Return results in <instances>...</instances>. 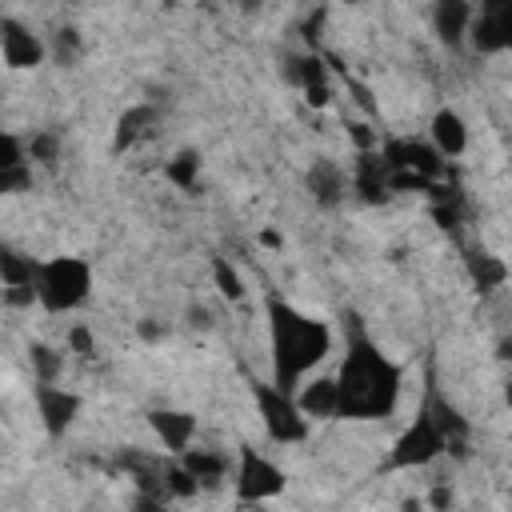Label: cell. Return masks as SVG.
Wrapping results in <instances>:
<instances>
[{"label": "cell", "instance_id": "6da1fadb", "mask_svg": "<svg viewBox=\"0 0 512 512\" xmlns=\"http://www.w3.org/2000/svg\"><path fill=\"white\" fill-rule=\"evenodd\" d=\"M396 372L392 364L372 352V348H356L336 380V392H340V404L336 412H352V416H384L392 396H396Z\"/></svg>", "mask_w": 512, "mask_h": 512}, {"label": "cell", "instance_id": "7a4b0ae2", "mask_svg": "<svg viewBox=\"0 0 512 512\" xmlns=\"http://www.w3.org/2000/svg\"><path fill=\"white\" fill-rule=\"evenodd\" d=\"M272 348H276V376H280V388H292V380L308 368H316L324 360V348H328V332L320 320H308V316H296L288 308H276V320H272Z\"/></svg>", "mask_w": 512, "mask_h": 512}, {"label": "cell", "instance_id": "3957f363", "mask_svg": "<svg viewBox=\"0 0 512 512\" xmlns=\"http://www.w3.org/2000/svg\"><path fill=\"white\" fill-rule=\"evenodd\" d=\"M88 264L76 260V256H56L48 264L36 268V300L48 308V312H64V308H76L84 296H88Z\"/></svg>", "mask_w": 512, "mask_h": 512}, {"label": "cell", "instance_id": "277c9868", "mask_svg": "<svg viewBox=\"0 0 512 512\" xmlns=\"http://www.w3.org/2000/svg\"><path fill=\"white\" fill-rule=\"evenodd\" d=\"M256 400H260V420L268 428L272 440L280 444H296L304 440L308 424H304V412L296 408V400L288 396V388H272V384H256Z\"/></svg>", "mask_w": 512, "mask_h": 512}, {"label": "cell", "instance_id": "5b68a950", "mask_svg": "<svg viewBox=\"0 0 512 512\" xmlns=\"http://www.w3.org/2000/svg\"><path fill=\"white\" fill-rule=\"evenodd\" d=\"M448 448V436L440 432V424L432 420V412H420L416 416V424L396 440V452H392V464H416V468H424L428 460H436L440 452Z\"/></svg>", "mask_w": 512, "mask_h": 512}, {"label": "cell", "instance_id": "8992f818", "mask_svg": "<svg viewBox=\"0 0 512 512\" xmlns=\"http://www.w3.org/2000/svg\"><path fill=\"white\" fill-rule=\"evenodd\" d=\"M0 60L8 68H36L44 64V40L20 20H0Z\"/></svg>", "mask_w": 512, "mask_h": 512}, {"label": "cell", "instance_id": "52a82bcc", "mask_svg": "<svg viewBox=\"0 0 512 512\" xmlns=\"http://www.w3.org/2000/svg\"><path fill=\"white\" fill-rule=\"evenodd\" d=\"M236 488H240L244 500H268L284 488V472L276 464H268L264 456H256V452H244L240 472H236Z\"/></svg>", "mask_w": 512, "mask_h": 512}, {"label": "cell", "instance_id": "ba28073f", "mask_svg": "<svg viewBox=\"0 0 512 512\" xmlns=\"http://www.w3.org/2000/svg\"><path fill=\"white\" fill-rule=\"evenodd\" d=\"M36 404H40L44 428H48L52 436H60V432H64V428L76 420V412H80V396H76V392H68V388H60L56 380H48V384L40 388Z\"/></svg>", "mask_w": 512, "mask_h": 512}, {"label": "cell", "instance_id": "9c48e42d", "mask_svg": "<svg viewBox=\"0 0 512 512\" xmlns=\"http://www.w3.org/2000/svg\"><path fill=\"white\" fill-rule=\"evenodd\" d=\"M432 148L444 156V160H456L468 152V124L460 120L456 108H440L432 116Z\"/></svg>", "mask_w": 512, "mask_h": 512}, {"label": "cell", "instance_id": "30bf717a", "mask_svg": "<svg viewBox=\"0 0 512 512\" xmlns=\"http://www.w3.org/2000/svg\"><path fill=\"white\" fill-rule=\"evenodd\" d=\"M336 404H340V392H336V380L332 376H316V380H308L296 392V408L304 412V420L336 416Z\"/></svg>", "mask_w": 512, "mask_h": 512}, {"label": "cell", "instance_id": "8fae6325", "mask_svg": "<svg viewBox=\"0 0 512 512\" xmlns=\"http://www.w3.org/2000/svg\"><path fill=\"white\" fill-rule=\"evenodd\" d=\"M148 424H152V432L160 436V444H164L168 452H176V456L192 444V432H196V416H192V412H152Z\"/></svg>", "mask_w": 512, "mask_h": 512}, {"label": "cell", "instance_id": "7c38bea8", "mask_svg": "<svg viewBox=\"0 0 512 512\" xmlns=\"http://www.w3.org/2000/svg\"><path fill=\"white\" fill-rule=\"evenodd\" d=\"M308 188H312V196H316L324 208H332V204L344 200V192H348V176H344L340 164H332V160H316L312 172H308Z\"/></svg>", "mask_w": 512, "mask_h": 512}, {"label": "cell", "instance_id": "4fadbf2b", "mask_svg": "<svg viewBox=\"0 0 512 512\" xmlns=\"http://www.w3.org/2000/svg\"><path fill=\"white\" fill-rule=\"evenodd\" d=\"M432 24H436L440 40L460 44V40L468 36V24H472V8H468V0H436V8H432Z\"/></svg>", "mask_w": 512, "mask_h": 512}, {"label": "cell", "instance_id": "5bb4252c", "mask_svg": "<svg viewBox=\"0 0 512 512\" xmlns=\"http://www.w3.org/2000/svg\"><path fill=\"white\" fill-rule=\"evenodd\" d=\"M152 124H156V112H152L148 104L128 108V112L120 116V124H116V152H124V148H132L140 136H148Z\"/></svg>", "mask_w": 512, "mask_h": 512}, {"label": "cell", "instance_id": "9a60e30c", "mask_svg": "<svg viewBox=\"0 0 512 512\" xmlns=\"http://www.w3.org/2000/svg\"><path fill=\"white\" fill-rule=\"evenodd\" d=\"M36 260L32 256H24V252H12V248H0V280H4V288H12V284H36Z\"/></svg>", "mask_w": 512, "mask_h": 512}, {"label": "cell", "instance_id": "2e32d148", "mask_svg": "<svg viewBox=\"0 0 512 512\" xmlns=\"http://www.w3.org/2000/svg\"><path fill=\"white\" fill-rule=\"evenodd\" d=\"M32 364H36V372H40V384H48V380L60 376V368H64V352L52 348V344H32Z\"/></svg>", "mask_w": 512, "mask_h": 512}, {"label": "cell", "instance_id": "e0dca14e", "mask_svg": "<svg viewBox=\"0 0 512 512\" xmlns=\"http://www.w3.org/2000/svg\"><path fill=\"white\" fill-rule=\"evenodd\" d=\"M196 168H200V164H196V156H192V152H180L176 160H168V164H164V176H168L176 188L192 192V184H196Z\"/></svg>", "mask_w": 512, "mask_h": 512}, {"label": "cell", "instance_id": "ac0fdd59", "mask_svg": "<svg viewBox=\"0 0 512 512\" xmlns=\"http://www.w3.org/2000/svg\"><path fill=\"white\" fill-rule=\"evenodd\" d=\"M472 276H476V284H480V292H492V288H504V264H500V256H480L476 264H472Z\"/></svg>", "mask_w": 512, "mask_h": 512}, {"label": "cell", "instance_id": "d6986e66", "mask_svg": "<svg viewBox=\"0 0 512 512\" xmlns=\"http://www.w3.org/2000/svg\"><path fill=\"white\" fill-rule=\"evenodd\" d=\"M212 280H216L224 300H244V284H240V276H236V268L228 260H212Z\"/></svg>", "mask_w": 512, "mask_h": 512}, {"label": "cell", "instance_id": "ffe728a7", "mask_svg": "<svg viewBox=\"0 0 512 512\" xmlns=\"http://www.w3.org/2000/svg\"><path fill=\"white\" fill-rule=\"evenodd\" d=\"M68 352H76V356H96V336H92V328H84V324H76L72 332H68Z\"/></svg>", "mask_w": 512, "mask_h": 512}, {"label": "cell", "instance_id": "44dd1931", "mask_svg": "<svg viewBox=\"0 0 512 512\" xmlns=\"http://www.w3.org/2000/svg\"><path fill=\"white\" fill-rule=\"evenodd\" d=\"M56 152H60L56 136H36V140H28V156L40 160V164H56Z\"/></svg>", "mask_w": 512, "mask_h": 512}]
</instances>
